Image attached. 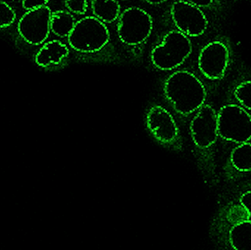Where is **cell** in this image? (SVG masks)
Instances as JSON below:
<instances>
[{
    "label": "cell",
    "instance_id": "cell-5",
    "mask_svg": "<svg viewBox=\"0 0 251 250\" xmlns=\"http://www.w3.org/2000/svg\"><path fill=\"white\" fill-rule=\"evenodd\" d=\"M153 29L151 16L143 9L130 7L119 16L117 32L119 39L128 45H138L146 41Z\"/></svg>",
    "mask_w": 251,
    "mask_h": 250
},
{
    "label": "cell",
    "instance_id": "cell-10",
    "mask_svg": "<svg viewBox=\"0 0 251 250\" xmlns=\"http://www.w3.org/2000/svg\"><path fill=\"white\" fill-rule=\"evenodd\" d=\"M147 125L153 136L164 143H171L178 136V128L171 113L160 106L149 110Z\"/></svg>",
    "mask_w": 251,
    "mask_h": 250
},
{
    "label": "cell",
    "instance_id": "cell-14",
    "mask_svg": "<svg viewBox=\"0 0 251 250\" xmlns=\"http://www.w3.org/2000/svg\"><path fill=\"white\" fill-rule=\"evenodd\" d=\"M229 239L234 249L251 250V222L246 220L234 225L230 230Z\"/></svg>",
    "mask_w": 251,
    "mask_h": 250
},
{
    "label": "cell",
    "instance_id": "cell-12",
    "mask_svg": "<svg viewBox=\"0 0 251 250\" xmlns=\"http://www.w3.org/2000/svg\"><path fill=\"white\" fill-rule=\"evenodd\" d=\"M91 9L94 16L104 23H113L120 16L118 0H91Z\"/></svg>",
    "mask_w": 251,
    "mask_h": 250
},
{
    "label": "cell",
    "instance_id": "cell-15",
    "mask_svg": "<svg viewBox=\"0 0 251 250\" xmlns=\"http://www.w3.org/2000/svg\"><path fill=\"white\" fill-rule=\"evenodd\" d=\"M231 161L239 171H251V143L244 142L236 147L231 152Z\"/></svg>",
    "mask_w": 251,
    "mask_h": 250
},
{
    "label": "cell",
    "instance_id": "cell-16",
    "mask_svg": "<svg viewBox=\"0 0 251 250\" xmlns=\"http://www.w3.org/2000/svg\"><path fill=\"white\" fill-rule=\"evenodd\" d=\"M234 95L243 107L251 111V80L240 84L234 91Z\"/></svg>",
    "mask_w": 251,
    "mask_h": 250
},
{
    "label": "cell",
    "instance_id": "cell-17",
    "mask_svg": "<svg viewBox=\"0 0 251 250\" xmlns=\"http://www.w3.org/2000/svg\"><path fill=\"white\" fill-rule=\"evenodd\" d=\"M16 18L14 10L4 1H0V28L10 26Z\"/></svg>",
    "mask_w": 251,
    "mask_h": 250
},
{
    "label": "cell",
    "instance_id": "cell-21",
    "mask_svg": "<svg viewBox=\"0 0 251 250\" xmlns=\"http://www.w3.org/2000/svg\"><path fill=\"white\" fill-rule=\"evenodd\" d=\"M240 204H242L247 210L249 214L248 220L251 222V191H249L242 195L240 198Z\"/></svg>",
    "mask_w": 251,
    "mask_h": 250
},
{
    "label": "cell",
    "instance_id": "cell-1",
    "mask_svg": "<svg viewBox=\"0 0 251 250\" xmlns=\"http://www.w3.org/2000/svg\"><path fill=\"white\" fill-rule=\"evenodd\" d=\"M165 95L177 113L189 114L204 104L206 89L191 72L178 70L167 79L164 87Z\"/></svg>",
    "mask_w": 251,
    "mask_h": 250
},
{
    "label": "cell",
    "instance_id": "cell-8",
    "mask_svg": "<svg viewBox=\"0 0 251 250\" xmlns=\"http://www.w3.org/2000/svg\"><path fill=\"white\" fill-rule=\"evenodd\" d=\"M230 61L228 47L222 41H215L203 47L198 66L202 74L211 80L222 79L226 72Z\"/></svg>",
    "mask_w": 251,
    "mask_h": 250
},
{
    "label": "cell",
    "instance_id": "cell-20",
    "mask_svg": "<svg viewBox=\"0 0 251 250\" xmlns=\"http://www.w3.org/2000/svg\"><path fill=\"white\" fill-rule=\"evenodd\" d=\"M49 1L50 0H23L22 6L25 10H30L44 7Z\"/></svg>",
    "mask_w": 251,
    "mask_h": 250
},
{
    "label": "cell",
    "instance_id": "cell-3",
    "mask_svg": "<svg viewBox=\"0 0 251 250\" xmlns=\"http://www.w3.org/2000/svg\"><path fill=\"white\" fill-rule=\"evenodd\" d=\"M68 41L70 46L79 52H97L110 41V32L104 22L95 16H87L75 23Z\"/></svg>",
    "mask_w": 251,
    "mask_h": 250
},
{
    "label": "cell",
    "instance_id": "cell-2",
    "mask_svg": "<svg viewBox=\"0 0 251 250\" xmlns=\"http://www.w3.org/2000/svg\"><path fill=\"white\" fill-rule=\"evenodd\" d=\"M192 50L193 45L188 36L178 29L170 31L162 43L152 50V63L160 70H174L186 61Z\"/></svg>",
    "mask_w": 251,
    "mask_h": 250
},
{
    "label": "cell",
    "instance_id": "cell-13",
    "mask_svg": "<svg viewBox=\"0 0 251 250\" xmlns=\"http://www.w3.org/2000/svg\"><path fill=\"white\" fill-rule=\"evenodd\" d=\"M75 23V18L70 12L65 10L51 12L50 29L57 36L60 38L69 36Z\"/></svg>",
    "mask_w": 251,
    "mask_h": 250
},
{
    "label": "cell",
    "instance_id": "cell-6",
    "mask_svg": "<svg viewBox=\"0 0 251 250\" xmlns=\"http://www.w3.org/2000/svg\"><path fill=\"white\" fill-rule=\"evenodd\" d=\"M171 16L177 29L188 37L203 35L208 26V20L201 9L184 0L172 4Z\"/></svg>",
    "mask_w": 251,
    "mask_h": 250
},
{
    "label": "cell",
    "instance_id": "cell-7",
    "mask_svg": "<svg viewBox=\"0 0 251 250\" xmlns=\"http://www.w3.org/2000/svg\"><path fill=\"white\" fill-rule=\"evenodd\" d=\"M51 11L47 5L27 10L18 23V32L24 41L32 45H40L48 38Z\"/></svg>",
    "mask_w": 251,
    "mask_h": 250
},
{
    "label": "cell",
    "instance_id": "cell-4",
    "mask_svg": "<svg viewBox=\"0 0 251 250\" xmlns=\"http://www.w3.org/2000/svg\"><path fill=\"white\" fill-rule=\"evenodd\" d=\"M218 135L235 143L251 139V117L245 109L236 104L224 106L218 114Z\"/></svg>",
    "mask_w": 251,
    "mask_h": 250
},
{
    "label": "cell",
    "instance_id": "cell-23",
    "mask_svg": "<svg viewBox=\"0 0 251 250\" xmlns=\"http://www.w3.org/2000/svg\"><path fill=\"white\" fill-rule=\"evenodd\" d=\"M146 1L151 4H159L165 2V1H168V0H146Z\"/></svg>",
    "mask_w": 251,
    "mask_h": 250
},
{
    "label": "cell",
    "instance_id": "cell-11",
    "mask_svg": "<svg viewBox=\"0 0 251 250\" xmlns=\"http://www.w3.org/2000/svg\"><path fill=\"white\" fill-rule=\"evenodd\" d=\"M69 54L66 44L57 40L46 43L37 53L35 63L40 67L47 68L60 64Z\"/></svg>",
    "mask_w": 251,
    "mask_h": 250
},
{
    "label": "cell",
    "instance_id": "cell-18",
    "mask_svg": "<svg viewBox=\"0 0 251 250\" xmlns=\"http://www.w3.org/2000/svg\"><path fill=\"white\" fill-rule=\"evenodd\" d=\"M65 5L69 12L77 15L85 14L88 8L87 0H66Z\"/></svg>",
    "mask_w": 251,
    "mask_h": 250
},
{
    "label": "cell",
    "instance_id": "cell-22",
    "mask_svg": "<svg viewBox=\"0 0 251 250\" xmlns=\"http://www.w3.org/2000/svg\"><path fill=\"white\" fill-rule=\"evenodd\" d=\"M200 8H207L213 4L214 0H186Z\"/></svg>",
    "mask_w": 251,
    "mask_h": 250
},
{
    "label": "cell",
    "instance_id": "cell-9",
    "mask_svg": "<svg viewBox=\"0 0 251 250\" xmlns=\"http://www.w3.org/2000/svg\"><path fill=\"white\" fill-rule=\"evenodd\" d=\"M195 144L201 148L212 146L218 136V114L211 106L203 104L190 125Z\"/></svg>",
    "mask_w": 251,
    "mask_h": 250
},
{
    "label": "cell",
    "instance_id": "cell-19",
    "mask_svg": "<svg viewBox=\"0 0 251 250\" xmlns=\"http://www.w3.org/2000/svg\"><path fill=\"white\" fill-rule=\"evenodd\" d=\"M248 214V211L243 205H242L241 208H240V206H235L234 209H231V211H230L229 217H228V219L231 220V222H234V223H235V224H237V223H241V222L248 220L246 217L241 216V214Z\"/></svg>",
    "mask_w": 251,
    "mask_h": 250
}]
</instances>
